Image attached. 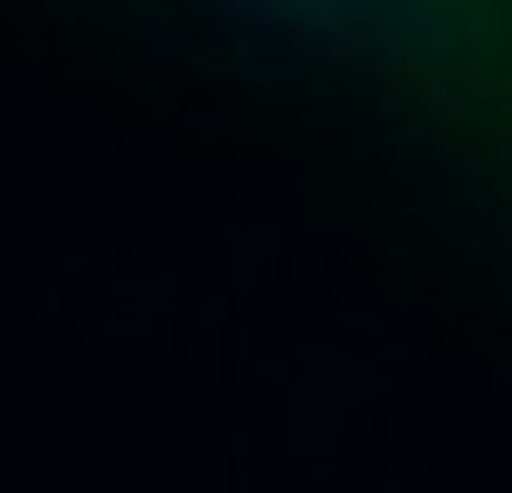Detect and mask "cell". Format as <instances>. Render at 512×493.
Wrapping results in <instances>:
<instances>
[{
    "label": "cell",
    "instance_id": "6da1fadb",
    "mask_svg": "<svg viewBox=\"0 0 512 493\" xmlns=\"http://www.w3.org/2000/svg\"><path fill=\"white\" fill-rule=\"evenodd\" d=\"M370 171L512 275V0H38Z\"/></svg>",
    "mask_w": 512,
    "mask_h": 493
}]
</instances>
